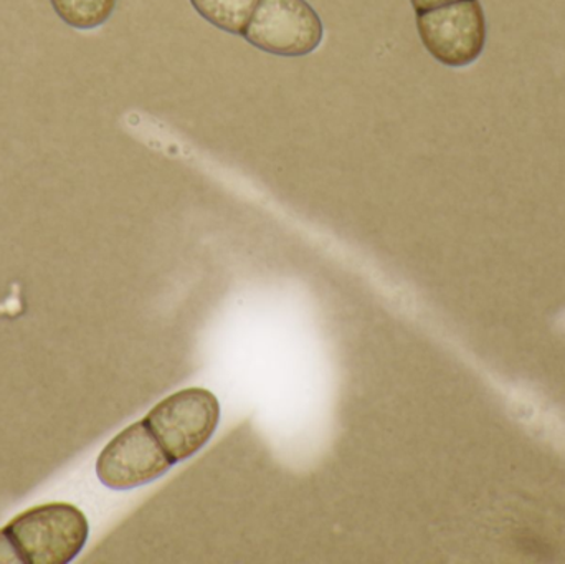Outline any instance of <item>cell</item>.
I'll use <instances>...</instances> for the list:
<instances>
[{
    "mask_svg": "<svg viewBox=\"0 0 565 564\" xmlns=\"http://www.w3.org/2000/svg\"><path fill=\"white\" fill-rule=\"evenodd\" d=\"M3 529L22 564L72 563L85 549L89 535L85 513L62 502L33 507Z\"/></svg>",
    "mask_w": 565,
    "mask_h": 564,
    "instance_id": "obj_1",
    "label": "cell"
},
{
    "mask_svg": "<svg viewBox=\"0 0 565 564\" xmlns=\"http://www.w3.org/2000/svg\"><path fill=\"white\" fill-rule=\"evenodd\" d=\"M146 424L174 464L204 449L221 423L217 396L204 387H188L156 404Z\"/></svg>",
    "mask_w": 565,
    "mask_h": 564,
    "instance_id": "obj_2",
    "label": "cell"
},
{
    "mask_svg": "<svg viewBox=\"0 0 565 564\" xmlns=\"http://www.w3.org/2000/svg\"><path fill=\"white\" fill-rule=\"evenodd\" d=\"M242 36L271 55L305 56L321 45L324 26L306 0H260Z\"/></svg>",
    "mask_w": 565,
    "mask_h": 564,
    "instance_id": "obj_3",
    "label": "cell"
},
{
    "mask_svg": "<svg viewBox=\"0 0 565 564\" xmlns=\"http://www.w3.org/2000/svg\"><path fill=\"white\" fill-rule=\"evenodd\" d=\"M417 29L430 55L454 68L473 63L487 42V22L478 0H460L417 13Z\"/></svg>",
    "mask_w": 565,
    "mask_h": 564,
    "instance_id": "obj_4",
    "label": "cell"
},
{
    "mask_svg": "<svg viewBox=\"0 0 565 564\" xmlns=\"http://www.w3.org/2000/svg\"><path fill=\"white\" fill-rule=\"evenodd\" d=\"M174 466L146 421L113 437L96 460V476L111 490H131L154 482Z\"/></svg>",
    "mask_w": 565,
    "mask_h": 564,
    "instance_id": "obj_5",
    "label": "cell"
},
{
    "mask_svg": "<svg viewBox=\"0 0 565 564\" xmlns=\"http://www.w3.org/2000/svg\"><path fill=\"white\" fill-rule=\"evenodd\" d=\"M191 3L212 25L234 35H244L260 0H191Z\"/></svg>",
    "mask_w": 565,
    "mask_h": 564,
    "instance_id": "obj_6",
    "label": "cell"
},
{
    "mask_svg": "<svg viewBox=\"0 0 565 564\" xmlns=\"http://www.w3.org/2000/svg\"><path fill=\"white\" fill-rule=\"evenodd\" d=\"M63 22L79 30L96 29L111 17L116 0H50Z\"/></svg>",
    "mask_w": 565,
    "mask_h": 564,
    "instance_id": "obj_7",
    "label": "cell"
},
{
    "mask_svg": "<svg viewBox=\"0 0 565 564\" xmlns=\"http://www.w3.org/2000/svg\"><path fill=\"white\" fill-rule=\"evenodd\" d=\"M0 563H22L6 529L0 530Z\"/></svg>",
    "mask_w": 565,
    "mask_h": 564,
    "instance_id": "obj_8",
    "label": "cell"
},
{
    "mask_svg": "<svg viewBox=\"0 0 565 564\" xmlns=\"http://www.w3.org/2000/svg\"><path fill=\"white\" fill-rule=\"evenodd\" d=\"M415 12H428V10L438 9V7L450 6V3L460 2V0H411Z\"/></svg>",
    "mask_w": 565,
    "mask_h": 564,
    "instance_id": "obj_9",
    "label": "cell"
}]
</instances>
